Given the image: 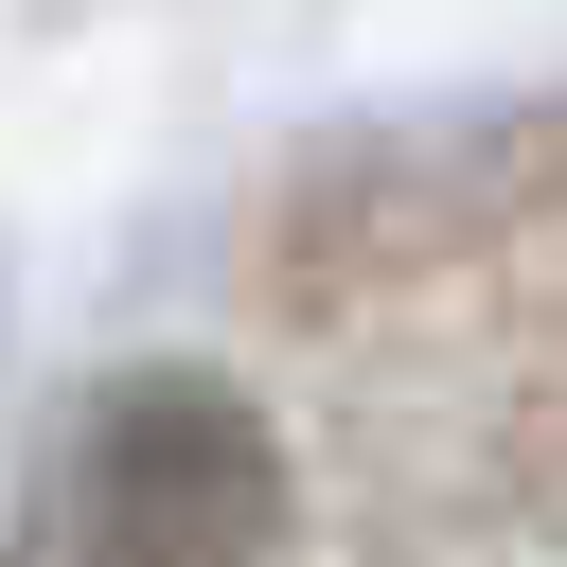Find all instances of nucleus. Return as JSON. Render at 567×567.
<instances>
[{
	"label": "nucleus",
	"mask_w": 567,
	"mask_h": 567,
	"mask_svg": "<svg viewBox=\"0 0 567 567\" xmlns=\"http://www.w3.org/2000/svg\"><path fill=\"white\" fill-rule=\"evenodd\" d=\"M71 496H89L106 567H248V549H266V514H284L266 425H248L230 390H195V372L106 390V425L71 443Z\"/></svg>",
	"instance_id": "1"
}]
</instances>
